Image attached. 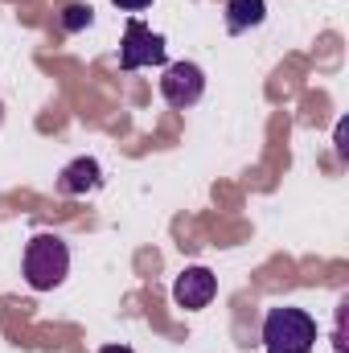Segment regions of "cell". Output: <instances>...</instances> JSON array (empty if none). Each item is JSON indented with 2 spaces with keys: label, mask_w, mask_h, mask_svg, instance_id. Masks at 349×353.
Returning <instances> with one entry per match:
<instances>
[{
  "label": "cell",
  "mask_w": 349,
  "mask_h": 353,
  "mask_svg": "<svg viewBox=\"0 0 349 353\" xmlns=\"http://www.w3.org/2000/svg\"><path fill=\"white\" fill-rule=\"evenodd\" d=\"M70 275V247L58 234H37L25 247V279L33 292H54Z\"/></svg>",
  "instance_id": "1"
},
{
  "label": "cell",
  "mask_w": 349,
  "mask_h": 353,
  "mask_svg": "<svg viewBox=\"0 0 349 353\" xmlns=\"http://www.w3.org/2000/svg\"><path fill=\"white\" fill-rule=\"evenodd\" d=\"M263 345L267 353H312L317 321L304 308H271L263 321Z\"/></svg>",
  "instance_id": "2"
},
{
  "label": "cell",
  "mask_w": 349,
  "mask_h": 353,
  "mask_svg": "<svg viewBox=\"0 0 349 353\" xmlns=\"http://www.w3.org/2000/svg\"><path fill=\"white\" fill-rule=\"evenodd\" d=\"M140 66H165V37L132 17L119 46V70H140Z\"/></svg>",
  "instance_id": "3"
},
{
  "label": "cell",
  "mask_w": 349,
  "mask_h": 353,
  "mask_svg": "<svg viewBox=\"0 0 349 353\" xmlns=\"http://www.w3.org/2000/svg\"><path fill=\"white\" fill-rule=\"evenodd\" d=\"M161 94H165V103L177 107V111L201 103V94H206V70L197 62H173V66H165Z\"/></svg>",
  "instance_id": "4"
},
{
  "label": "cell",
  "mask_w": 349,
  "mask_h": 353,
  "mask_svg": "<svg viewBox=\"0 0 349 353\" xmlns=\"http://www.w3.org/2000/svg\"><path fill=\"white\" fill-rule=\"evenodd\" d=\"M214 292H218V279H214L210 267H185V271L177 275V283H173L177 308H189V312L206 308V304L214 300Z\"/></svg>",
  "instance_id": "5"
},
{
  "label": "cell",
  "mask_w": 349,
  "mask_h": 353,
  "mask_svg": "<svg viewBox=\"0 0 349 353\" xmlns=\"http://www.w3.org/2000/svg\"><path fill=\"white\" fill-rule=\"evenodd\" d=\"M103 185V169H99V161L94 157H79V161H70L62 176H58V189L66 193V197H83V193H94Z\"/></svg>",
  "instance_id": "6"
},
{
  "label": "cell",
  "mask_w": 349,
  "mask_h": 353,
  "mask_svg": "<svg viewBox=\"0 0 349 353\" xmlns=\"http://www.w3.org/2000/svg\"><path fill=\"white\" fill-rule=\"evenodd\" d=\"M267 17V0H226V29L230 33H247L263 25Z\"/></svg>",
  "instance_id": "7"
},
{
  "label": "cell",
  "mask_w": 349,
  "mask_h": 353,
  "mask_svg": "<svg viewBox=\"0 0 349 353\" xmlns=\"http://www.w3.org/2000/svg\"><path fill=\"white\" fill-rule=\"evenodd\" d=\"M90 21H94V8H90V4H66V8H62V29H66V33L87 29Z\"/></svg>",
  "instance_id": "8"
},
{
  "label": "cell",
  "mask_w": 349,
  "mask_h": 353,
  "mask_svg": "<svg viewBox=\"0 0 349 353\" xmlns=\"http://www.w3.org/2000/svg\"><path fill=\"white\" fill-rule=\"evenodd\" d=\"M115 8H123V12H140V8H148L152 0H111Z\"/></svg>",
  "instance_id": "9"
},
{
  "label": "cell",
  "mask_w": 349,
  "mask_h": 353,
  "mask_svg": "<svg viewBox=\"0 0 349 353\" xmlns=\"http://www.w3.org/2000/svg\"><path fill=\"white\" fill-rule=\"evenodd\" d=\"M99 353H136V350H128V345H103Z\"/></svg>",
  "instance_id": "10"
}]
</instances>
